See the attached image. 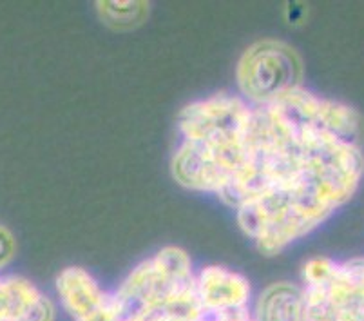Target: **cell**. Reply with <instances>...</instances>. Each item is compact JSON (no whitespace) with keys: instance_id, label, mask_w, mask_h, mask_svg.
Instances as JSON below:
<instances>
[{"instance_id":"obj_1","label":"cell","mask_w":364,"mask_h":321,"mask_svg":"<svg viewBox=\"0 0 364 321\" xmlns=\"http://www.w3.org/2000/svg\"><path fill=\"white\" fill-rule=\"evenodd\" d=\"M178 131L174 178L232 207L261 253L312 233L363 180L359 112L304 88L264 104L203 98L181 111Z\"/></svg>"},{"instance_id":"obj_2","label":"cell","mask_w":364,"mask_h":321,"mask_svg":"<svg viewBox=\"0 0 364 321\" xmlns=\"http://www.w3.org/2000/svg\"><path fill=\"white\" fill-rule=\"evenodd\" d=\"M303 321H364V258H316L303 267Z\"/></svg>"},{"instance_id":"obj_3","label":"cell","mask_w":364,"mask_h":321,"mask_svg":"<svg viewBox=\"0 0 364 321\" xmlns=\"http://www.w3.org/2000/svg\"><path fill=\"white\" fill-rule=\"evenodd\" d=\"M303 64L290 46L263 41L248 48L237 65L241 97L254 104L276 100L301 85Z\"/></svg>"},{"instance_id":"obj_4","label":"cell","mask_w":364,"mask_h":321,"mask_svg":"<svg viewBox=\"0 0 364 321\" xmlns=\"http://www.w3.org/2000/svg\"><path fill=\"white\" fill-rule=\"evenodd\" d=\"M131 321H256L250 309L216 310L207 307L198 293H183L147 307Z\"/></svg>"},{"instance_id":"obj_5","label":"cell","mask_w":364,"mask_h":321,"mask_svg":"<svg viewBox=\"0 0 364 321\" xmlns=\"http://www.w3.org/2000/svg\"><path fill=\"white\" fill-rule=\"evenodd\" d=\"M198 293L205 305L216 310L248 309L250 303L248 280L221 265L198 270Z\"/></svg>"},{"instance_id":"obj_6","label":"cell","mask_w":364,"mask_h":321,"mask_svg":"<svg viewBox=\"0 0 364 321\" xmlns=\"http://www.w3.org/2000/svg\"><path fill=\"white\" fill-rule=\"evenodd\" d=\"M252 316L256 321H303V289L294 283L270 285L259 294Z\"/></svg>"},{"instance_id":"obj_7","label":"cell","mask_w":364,"mask_h":321,"mask_svg":"<svg viewBox=\"0 0 364 321\" xmlns=\"http://www.w3.org/2000/svg\"><path fill=\"white\" fill-rule=\"evenodd\" d=\"M13 254H15V240L4 225H0V269L11 260Z\"/></svg>"}]
</instances>
